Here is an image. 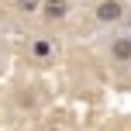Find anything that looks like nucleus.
Wrapping results in <instances>:
<instances>
[{"label": "nucleus", "instance_id": "obj_5", "mask_svg": "<svg viewBox=\"0 0 131 131\" xmlns=\"http://www.w3.org/2000/svg\"><path fill=\"white\" fill-rule=\"evenodd\" d=\"M35 55H48V41H35Z\"/></svg>", "mask_w": 131, "mask_h": 131}, {"label": "nucleus", "instance_id": "obj_1", "mask_svg": "<svg viewBox=\"0 0 131 131\" xmlns=\"http://www.w3.org/2000/svg\"><path fill=\"white\" fill-rule=\"evenodd\" d=\"M124 17V7L117 4V0H104V4H97V21H121Z\"/></svg>", "mask_w": 131, "mask_h": 131}, {"label": "nucleus", "instance_id": "obj_2", "mask_svg": "<svg viewBox=\"0 0 131 131\" xmlns=\"http://www.w3.org/2000/svg\"><path fill=\"white\" fill-rule=\"evenodd\" d=\"M41 14H45L48 21H62L66 14H69V0H45V4H41Z\"/></svg>", "mask_w": 131, "mask_h": 131}, {"label": "nucleus", "instance_id": "obj_3", "mask_svg": "<svg viewBox=\"0 0 131 131\" xmlns=\"http://www.w3.org/2000/svg\"><path fill=\"white\" fill-rule=\"evenodd\" d=\"M111 55H114L117 62H131V38H114Z\"/></svg>", "mask_w": 131, "mask_h": 131}, {"label": "nucleus", "instance_id": "obj_4", "mask_svg": "<svg viewBox=\"0 0 131 131\" xmlns=\"http://www.w3.org/2000/svg\"><path fill=\"white\" fill-rule=\"evenodd\" d=\"M41 7V0H17V10H24V14H35Z\"/></svg>", "mask_w": 131, "mask_h": 131}]
</instances>
